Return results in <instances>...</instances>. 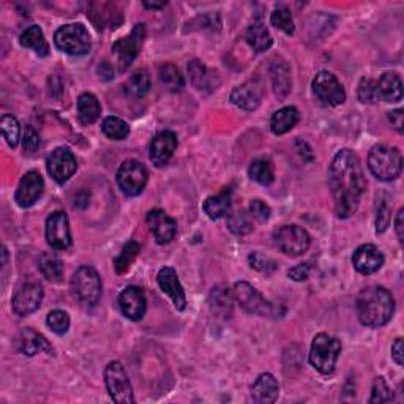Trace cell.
Returning <instances> with one entry per match:
<instances>
[{
  "label": "cell",
  "instance_id": "6da1fadb",
  "mask_svg": "<svg viewBox=\"0 0 404 404\" xmlns=\"http://www.w3.org/2000/svg\"><path fill=\"white\" fill-rule=\"evenodd\" d=\"M329 179L336 215L340 218L353 217L367 190V180L358 156L349 149L338 152L332 161Z\"/></svg>",
  "mask_w": 404,
  "mask_h": 404
},
{
  "label": "cell",
  "instance_id": "7a4b0ae2",
  "mask_svg": "<svg viewBox=\"0 0 404 404\" xmlns=\"http://www.w3.org/2000/svg\"><path fill=\"white\" fill-rule=\"evenodd\" d=\"M395 313V301L382 286H368L357 297V315L367 327H382Z\"/></svg>",
  "mask_w": 404,
  "mask_h": 404
},
{
  "label": "cell",
  "instance_id": "3957f363",
  "mask_svg": "<svg viewBox=\"0 0 404 404\" xmlns=\"http://www.w3.org/2000/svg\"><path fill=\"white\" fill-rule=\"evenodd\" d=\"M368 168L374 177L390 182L400 177L403 171V155L400 149L389 146H374L368 155Z\"/></svg>",
  "mask_w": 404,
  "mask_h": 404
},
{
  "label": "cell",
  "instance_id": "277c9868",
  "mask_svg": "<svg viewBox=\"0 0 404 404\" xmlns=\"http://www.w3.org/2000/svg\"><path fill=\"white\" fill-rule=\"evenodd\" d=\"M341 354V341L327 334L315 336L310 351V363L319 373L332 374Z\"/></svg>",
  "mask_w": 404,
  "mask_h": 404
},
{
  "label": "cell",
  "instance_id": "5b68a950",
  "mask_svg": "<svg viewBox=\"0 0 404 404\" xmlns=\"http://www.w3.org/2000/svg\"><path fill=\"white\" fill-rule=\"evenodd\" d=\"M56 46L70 56H84L92 49L90 34L82 24H67L54 35Z\"/></svg>",
  "mask_w": 404,
  "mask_h": 404
},
{
  "label": "cell",
  "instance_id": "8992f818",
  "mask_svg": "<svg viewBox=\"0 0 404 404\" xmlns=\"http://www.w3.org/2000/svg\"><path fill=\"white\" fill-rule=\"evenodd\" d=\"M71 289H73V294L80 298L82 303H99L103 294V284L99 272H96L94 267L89 265L80 267V269L75 272L73 278H71Z\"/></svg>",
  "mask_w": 404,
  "mask_h": 404
},
{
  "label": "cell",
  "instance_id": "52a82bcc",
  "mask_svg": "<svg viewBox=\"0 0 404 404\" xmlns=\"http://www.w3.org/2000/svg\"><path fill=\"white\" fill-rule=\"evenodd\" d=\"M273 244L288 256H302L303 253L308 251L311 239L303 227L297 225H286L273 234Z\"/></svg>",
  "mask_w": 404,
  "mask_h": 404
},
{
  "label": "cell",
  "instance_id": "ba28073f",
  "mask_svg": "<svg viewBox=\"0 0 404 404\" xmlns=\"http://www.w3.org/2000/svg\"><path fill=\"white\" fill-rule=\"evenodd\" d=\"M104 382L109 396L119 404H133L134 395L132 382L128 379V374L120 362H111L104 370Z\"/></svg>",
  "mask_w": 404,
  "mask_h": 404
},
{
  "label": "cell",
  "instance_id": "9c48e42d",
  "mask_svg": "<svg viewBox=\"0 0 404 404\" xmlns=\"http://www.w3.org/2000/svg\"><path fill=\"white\" fill-rule=\"evenodd\" d=\"M234 298L242 308L256 316H275L277 308L272 302L263 297L258 289H254L250 283L239 282L234 284Z\"/></svg>",
  "mask_w": 404,
  "mask_h": 404
},
{
  "label": "cell",
  "instance_id": "30bf717a",
  "mask_svg": "<svg viewBox=\"0 0 404 404\" xmlns=\"http://www.w3.org/2000/svg\"><path fill=\"white\" fill-rule=\"evenodd\" d=\"M149 182V172L142 163L136 160L123 161L117 171V184L127 196H138Z\"/></svg>",
  "mask_w": 404,
  "mask_h": 404
},
{
  "label": "cell",
  "instance_id": "8fae6325",
  "mask_svg": "<svg viewBox=\"0 0 404 404\" xmlns=\"http://www.w3.org/2000/svg\"><path fill=\"white\" fill-rule=\"evenodd\" d=\"M313 92L327 106H338L346 101V92L335 75L329 71H319L313 80Z\"/></svg>",
  "mask_w": 404,
  "mask_h": 404
},
{
  "label": "cell",
  "instance_id": "7c38bea8",
  "mask_svg": "<svg viewBox=\"0 0 404 404\" xmlns=\"http://www.w3.org/2000/svg\"><path fill=\"white\" fill-rule=\"evenodd\" d=\"M146 40V25L136 24L132 34L125 38H120L119 42L113 44V51L119 61L120 70L128 68L134 62V58L139 56L142 43Z\"/></svg>",
  "mask_w": 404,
  "mask_h": 404
},
{
  "label": "cell",
  "instance_id": "4fadbf2b",
  "mask_svg": "<svg viewBox=\"0 0 404 404\" xmlns=\"http://www.w3.org/2000/svg\"><path fill=\"white\" fill-rule=\"evenodd\" d=\"M48 172L57 184H65L68 182L77 169V161L73 152H70L68 149L58 147L54 152L49 155L48 158Z\"/></svg>",
  "mask_w": 404,
  "mask_h": 404
},
{
  "label": "cell",
  "instance_id": "5bb4252c",
  "mask_svg": "<svg viewBox=\"0 0 404 404\" xmlns=\"http://www.w3.org/2000/svg\"><path fill=\"white\" fill-rule=\"evenodd\" d=\"M46 240L54 250H67L71 246V231L68 217L63 212L51 213L46 220Z\"/></svg>",
  "mask_w": 404,
  "mask_h": 404
},
{
  "label": "cell",
  "instance_id": "9a60e30c",
  "mask_svg": "<svg viewBox=\"0 0 404 404\" xmlns=\"http://www.w3.org/2000/svg\"><path fill=\"white\" fill-rule=\"evenodd\" d=\"M43 302V288L37 283H25L16 291L11 305L18 316H29L40 308Z\"/></svg>",
  "mask_w": 404,
  "mask_h": 404
},
{
  "label": "cell",
  "instance_id": "2e32d148",
  "mask_svg": "<svg viewBox=\"0 0 404 404\" xmlns=\"http://www.w3.org/2000/svg\"><path fill=\"white\" fill-rule=\"evenodd\" d=\"M119 308L122 315L130 321H141L147 311V301L144 292L138 286H128L119 296Z\"/></svg>",
  "mask_w": 404,
  "mask_h": 404
},
{
  "label": "cell",
  "instance_id": "e0dca14e",
  "mask_svg": "<svg viewBox=\"0 0 404 404\" xmlns=\"http://www.w3.org/2000/svg\"><path fill=\"white\" fill-rule=\"evenodd\" d=\"M44 190V182L43 177L37 171L25 172L24 177L21 179L18 185V190L15 194V199L19 207L27 208L34 206L35 202L40 199L42 193Z\"/></svg>",
  "mask_w": 404,
  "mask_h": 404
},
{
  "label": "cell",
  "instance_id": "ac0fdd59",
  "mask_svg": "<svg viewBox=\"0 0 404 404\" xmlns=\"http://www.w3.org/2000/svg\"><path fill=\"white\" fill-rule=\"evenodd\" d=\"M146 220L155 240L160 245L169 244L177 234V223L161 208H153V210L149 212Z\"/></svg>",
  "mask_w": 404,
  "mask_h": 404
},
{
  "label": "cell",
  "instance_id": "d6986e66",
  "mask_svg": "<svg viewBox=\"0 0 404 404\" xmlns=\"http://www.w3.org/2000/svg\"><path fill=\"white\" fill-rule=\"evenodd\" d=\"M177 149V134L174 132H161L155 136L149 147V153H151V160L156 168H161L168 165V161L172 158V155Z\"/></svg>",
  "mask_w": 404,
  "mask_h": 404
},
{
  "label": "cell",
  "instance_id": "ffe728a7",
  "mask_svg": "<svg viewBox=\"0 0 404 404\" xmlns=\"http://www.w3.org/2000/svg\"><path fill=\"white\" fill-rule=\"evenodd\" d=\"M156 282H158L161 291L171 297L175 308H177L179 311H184L187 306V296L179 282L177 272H175L172 267H163V269L158 272Z\"/></svg>",
  "mask_w": 404,
  "mask_h": 404
},
{
  "label": "cell",
  "instance_id": "44dd1931",
  "mask_svg": "<svg viewBox=\"0 0 404 404\" xmlns=\"http://www.w3.org/2000/svg\"><path fill=\"white\" fill-rule=\"evenodd\" d=\"M353 264L355 270L362 275H371L376 273L384 265V254L379 248L371 244H365L358 246L353 256Z\"/></svg>",
  "mask_w": 404,
  "mask_h": 404
},
{
  "label": "cell",
  "instance_id": "7402d4cb",
  "mask_svg": "<svg viewBox=\"0 0 404 404\" xmlns=\"http://www.w3.org/2000/svg\"><path fill=\"white\" fill-rule=\"evenodd\" d=\"M16 344L19 351L27 357H34L40 353H46L49 355L54 354V349H52L46 338L34 329H23L19 332Z\"/></svg>",
  "mask_w": 404,
  "mask_h": 404
},
{
  "label": "cell",
  "instance_id": "603a6c76",
  "mask_svg": "<svg viewBox=\"0 0 404 404\" xmlns=\"http://www.w3.org/2000/svg\"><path fill=\"white\" fill-rule=\"evenodd\" d=\"M210 311L213 316L221 319H229L234 311V292L225 284L215 286L208 297Z\"/></svg>",
  "mask_w": 404,
  "mask_h": 404
},
{
  "label": "cell",
  "instance_id": "cb8c5ba5",
  "mask_svg": "<svg viewBox=\"0 0 404 404\" xmlns=\"http://www.w3.org/2000/svg\"><path fill=\"white\" fill-rule=\"evenodd\" d=\"M279 395L278 381L270 373L260 374L251 387V398L258 404L275 403Z\"/></svg>",
  "mask_w": 404,
  "mask_h": 404
},
{
  "label": "cell",
  "instance_id": "d4e9b609",
  "mask_svg": "<svg viewBox=\"0 0 404 404\" xmlns=\"http://www.w3.org/2000/svg\"><path fill=\"white\" fill-rule=\"evenodd\" d=\"M377 82V92H379V100L387 103H398L403 99V82L401 77L387 71L384 73Z\"/></svg>",
  "mask_w": 404,
  "mask_h": 404
},
{
  "label": "cell",
  "instance_id": "484cf974",
  "mask_svg": "<svg viewBox=\"0 0 404 404\" xmlns=\"http://www.w3.org/2000/svg\"><path fill=\"white\" fill-rule=\"evenodd\" d=\"M231 101L240 109L245 111L258 109L260 103V89L256 87V84L254 82L242 84V86H239L232 90Z\"/></svg>",
  "mask_w": 404,
  "mask_h": 404
},
{
  "label": "cell",
  "instance_id": "4316f807",
  "mask_svg": "<svg viewBox=\"0 0 404 404\" xmlns=\"http://www.w3.org/2000/svg\"><path fill=\"white\" fill-rule=\"evenodd\" d=\"M270 76H272V86L273 92L277 96H286L291 92V70L289 65L286 63L283 58H277L270 65Z\"/></svg>",
  "mask_w": 404,
  "mask_h": 404
},
{
  "label": "cell",
  "instance_id": "83f0119b",
  "mask_svg": "<svg viewBox=\"0 0 404 404\" xmlns=\"http://www.w3.org/2000/svg\"><path fill=\"white\" fill-rule=\"evenodd\" d=\"M298 117H301L298 115V111L292 106L278 109L277 113L272 115V120H270L272 133L282 136L284 133L291 132V130L297 125Z\"/></svg>",
  "mask_w": 404,
  "mask_h": 404
},
{
  "label": "cell",
  "instance_id": "f1b7e54d",
  "mask_svg": "<svg viewBox=\"0 0 404 404\" xmlns=\"http://www.w3.org/2000/svg\"><path fill=\"white\" fill-rule=\"evenodd\" d=\"M101 114L100 101L92 94H82L77 99V119L82 125H92Z\"/></svg>",
  "mask_w": 404,
  "mask_h": 404
},
{
  "label": "cell",
  "instance_id": "f546056e",
  "mask_svg": "<svg viewBox=\"0 0 404 404\" xmlns=\"http://www.w3.org/2000/svg\"><path fill=\"white\" fill-rule=\"evenodd\" d=\"M231 188H223V191L215 194V196L207 198L204 202V212L208 215L210 220H218L229 212L231 208Z\"/></svg>",
  "mask_w": 404,
  "mask_h": 404
},
{
  "label": "cell",
  "instance_id": "4dcf8cb0",
  "mask_svg": "<svg viewBox=\"0 0 404 404\" xmlns=\"http://www.w3.org/2000/svg\"><path fill=\"white\" fill-rule=\"evenodd\" d=\"M246 42L256 52H265L272 48L273 38L263 21H254L246 30Z\"/></svg>",
  "mask_w": 404,
  "mask_h": 404
},
{
  "label": "cell",
  "instance_id": "1f68e13d",
  "mask_svg": "<svg viewBox=\"0 0 404 404\" xmlns=\"http://www.w3.org/2000/svg\"><path fill=\"white\" fill-rule=\"evenodd\" d=\"M19 43H21L23 48L34 49L40 57H46L49 54V44L43 35V30L38 25H30V27L25 29L19 37Z\"/></svg>",
  "mask_w": 404,
  "mask_h": 404
},
{
  "label": "cell",
  "instance_id": "d6a6232c",
  "mask_svg": "<svg viewBox=\"0 0 404 404\" xmlns=\"http://www.w3.org/2000/svg\"><path fill=\"white\" fill-rule=\"evenodd\" d=\"M248 174L251 180L258 182L260 185H270L275 179V168L269 158H256L250 165Z\"/></svg>",
  "mask_w": 404,
  "mask_h": 404
},
{
  "label": "cell",
  "instance_id": "836d02e7",
  "mask_svg": "<svg viewBox=\"0 0 404 404\" xmlns=\"http://www.w3.org/2000/svg\"><path fill=\"white\" fill-rule=\"evenodd\" d=\"M38 265H40V270L48 282L58 283L62 279L63 264H62V260L56 256V254L43 253L40 256V260H38Z\"/></svg>",
  "mask_w": 404,
  "mask_h": 404
},
{
  "label": "cell",
  "instance_id": "e575fe53",
  "mask_svg": "<svg viewBox=\"0 0 404 404\" xmlns=\"http://www.w3.org/2000/svg\"><path fill=\"white\" fill-rule=\"evenodd\" d=\"M158 76L160 81L165 84L171 92H179V90H182L185 86L184 76L180 75L179 68L172 63H161L158 67Z\"/></svg>",
  "mask_w": 404,
  "mask_h": 404
},
{
  "label": "cell",
  "instance_id": "d590c367",
  "mask_svg": "<svg viewBox=\"0 0 404 404\" xmlns=\"http://www.w3.org/2000/svg\"><path fill=\"white\" fill-rule=\"evenodd\" d=\"M188 73L191 76V82L194 84V87H198L199 90H208L213 87V77L210 71L202 65V62H190V65H188Z\"/></svg>",
  "mask_w": 404,
  "mask_h": 404
},
{
  "label": "cell",
  "instance_id": "8d00e7d4",
  "mask_svg": "<svg viewBox=\"0 0 404 404\" xmlns=\"http://www.w3.org/2000/svg\"><path fill=\"white\" fill-rule=\"evenodd\" d=\"M139 251H141L139 244H136L134 240H132V242H128L125 246H123L120 254H119V256H117L115 260H114V269H115V272L119 273V275H122V273L128 272L130 265H132V264L134 263V259L138 258Z\"/></svg>",
  "mask_w": 404,
  "mask_h": 404
},
{
  "label": "cell",
  "instance_id": "74e56055",
  "mask_svg": "<svg viewBox=\"0 0 404 404\" xmlns=\"http://www.w3.org/2000/svg\"><path fill=\"white\" fill-rule=\"evenodd\" d=\"M101 130L109 139H114V141L127 139L130 134L128 123L119 119V117H108V119H104Z\"/></svg>",
  "mask_w": 404,
  "mask_h": 404
},
{
  "label": "cell",
  "instance_id": "f35d334b",
  "mask_svg": "<svg viewBox=\"0 0 404 404\" xmlns=\"http://www.w3.org/2000/svg\"><path fill=\"white\" fill-rule=\"evenodd\" d=\"M227 227H229V231L236 234V236H246V234L253 231L251 215H248L245 210L231 213L229 217H227Z\"/></svg>",
  "mask_w": 404,
  "mask_h": 404
},
{
  "label": "cell",
  "instance_id": "ab89813d",
  "mask_svg": "<svg viewBox=\"0 0 404 404\" xmlns=\"http://www.w3.org/2000/svg\"><path fill=\"white\" fill-rule=\"evenodd\" d=\"M0 128H2V134L6 139V144L11 149H15L19 142V136H21V128H19V122L15 115L5 114L0 119Z\"/></svg>",
  "mask_w": 404,
  "mask_h": 404
},
{
  "label": "cell",
  "instance_id": "60d3db41",
  "mask_svg": "<svg viewBox=\"0 0 404 404\" xmlns=\"http://www.w3.org/2000/svg\"><path fill=\"white\" fill-rule=\"evenodd\" d=\"M127 92L133 96H144L149 89H151V77H149L147 71L141 70L136 71L134 75L130 76V80L127 82Z\"/></svg>",
  "mask_w": 404,
  "mask_h": 404
},
{
  "label": "cell",
  "instance_id": "b9f144b4",
  "mask_svg": "<svg viewBox=\"0 0 404 404\" xmlns=\"http://www.w3.org/2000/svg\"><path fill=\"white\" fill-rule=\"evenodd\" d=\"M390 220H392V207H390V199L387 194H382V196L377 199L376 232L377 234L386 232L390 225Z\"/></svg>",
  "mask_w": 404,
  "mask_h": 404
},
{
  "label": "cell",
  "instance_id": "7bdbcfd3",
  "mask_svg": "<svg viewBox=\"0 0 404 404\" xmlns=\"http://www.w3.org/2000/svg\"><path fill=\"white\" fill-rule=\"evenodd\" d=\"M270 23L273 27L283 30L284 34H288V35L294 34V29H296L294 19H292L291 11L288 8H284V6H279V8H277L272 13Z\"/></svg>",
  "mask_w": 404,
  "mask_h": 404
},
{
  "label": "cell",
  "instance_id": "ee69618b",
  "mask_svg": "<svg viewBox=\"0 0 404 404\" xmlns=\"http://www.w3.org/2000/svg\"><path fill=\"white\" fill-rule=\"evenodd\" d=\"M248 264L251 269L258 270L260 273H265V275H270V273H273L278 269V264L275 259L265 256V254L259 253V251H254L250 254Z\"/></svg>",
  "mask_w": 404,
  "mask_h": 404
},
{
  "label": "cell",
  "instance_id": "f6af8a7d",
  "mask_svg": "<svg viewBox=\"0 0 404 404\" xmlns=\"http://www.w3.org/2000/svg\"><path fill=\"white\" fill-rule=\"evenodd\" d=\"M358 100L365 104H374L379 101V92H377V82L368 77H363L358 84Z\"/></svg>",
  "mask_w": 404,
  "mask_h": 404
},
{
  "label": "cell",
  "instance_id": "bcb514c9",
  "mask_svg": "<svg viewBox=\"0 0 404 404\" xmlns=\"http://www.w3.org/2000/svg\"><path fill=\"white\" fill-rule=\"evenodd\" d=\"M46 324L49 325V329L54 332V334L63 335V334H67V330L70 327V317L65 311L54 310L48 315Z\"/></svg>",
  "mask_w": 404,
  "mask_h": 404
},
{
  "label": "cell",
  "instance_id": "7dc6e473",
  "mask_svg": "<svg viewBox=\"0 0 404 404\" xmlns=\"http://www.w3.org/2000/svg\"><path fill=\"white\" fill-rule=\"evenodd\" d=\"M392 401V392L387 386L384 377H376L373 382V389H371V398L370 403H389Z\"/></svg>",
  "mask_w": 404,
  "mask_h": 404
},
{
  "label": "cell",
  "instance_id": "c3c4849f",
  "mask_svg": "<svg viewBox=\"0 0 404 404\" xmlns=\"http://www.w3.org/2000/svg\"><path fill=\"white\" fill-rule=\"evenodd\" d=\"M250 215H251V218L258 220L259 223H265V221L270 218L272 210H270V207L265 204V202L259 201V199H254V201H251V204H250Z\"/></svg>",
  "mask_w": 404,
  "mask_h": 404
},
{
  "label": "cell",
  "instance_id": "681fc988",
  "mask_svg": "<svg viewBox=\"0 0 404 404\" xmlns=\"http://www.w3.org/2000/svg\"><path fill=\"white\" fill-rule=\"evenodd\" d=\"M23 146H24V152H29V153L37 152L42 146L40 136H38V133L32 127H25Z\"/></svg>",
  "mask_w": 404,
  "mask_h": 404
},
{
  "label": "cell",
  "instance_id": "f907efd6",
  "mask_svg": "<svg viewBox=\"0 0 404 404\" xmlns=\"http://www.w3.org/2000/svg\"><path fill=\"white\" fill-rule=\"evenodd\" d=\"M289 278L294 279V282H305L310 277V264H301L296 265L294 269H291L288 272Z\"/></svg>",
  "mask_w": 404,
  "mask_h": 404
},
{
  "label": "cell",
  "instance_id": "816d5d0a",
  "mask_svg": "<svg viewBox=\"0 0 404 404\" xmlns=\"http://www.w3.org/2000/svg\"><path fill=\"white\" fill-rule=\"evenodd\" d=\"M392 358L396 362V365L403 367L404 365V349H403V338H396L393 346H392Z\"/></svg>",
  "mask_w": 404,
  "mask_h": 404
},
{
  "label": "cell",
  "instance_id": "f5cc1de1",
  "mask_svg": "<svg viewBox=\"0 0 404 404\" xmlns=\"http://www.w3.org/2000/svg\"><path fill=\"white\" fill-rule=\"evenodd\" d=\"M389 120L392 122V125L398 133H403V127H404V114L403 109H395L392 113H389Z\"/></svg>",
  "mask_w": 404,
  "mask_h": 404
},
{
  "label": "cell",
  "instance_id": "db71d44e",
  "mask_svg": "<svg viewBox=\"0 0 404 404\" xmlns=\"http://www.w3.org/2000/svg\"><path fill=\"white\" fill-rule=\"evenodd\" d=\"M404 208H400L398 215H396V220H395V231H396V236H398L400 242H404Z\"/></svg>",
  "mask_w": 404,
  "mask_h": 404
},
{
  "label": "cell",
  "instance_id": "11a10c76",
  "mask_svg": "<svg viewBox=\"0 0 404 404\" xmlns=\"http://www.w3.org/2000/svg\"><path fill=\"white\" fill-rule=\"evenodd\" d=\"M99 75H100V77H103L104 81L113 80V77H114V68L111 67L108 62H103L99 67Z\"/></svg>",
  "mask_w": 404,
  "mask_h": 404
},
{
  "label": "cell",
  "instance_id": "9f6ffc18",
  "mask_svg": "<svg viewBox=\"0 0 404 404\" xmlns=\"http://www.w3.org/2000/svg\"><path fill=\"white\" fill-rule=\"evenodd\" d=\"M165 5H166V2H160V4H156V2H144L146 8H152V10L163 8V6H165Z\"/></svg>",
  "mask_w": 404,
  "mask_h": 404
}]
</instances>
